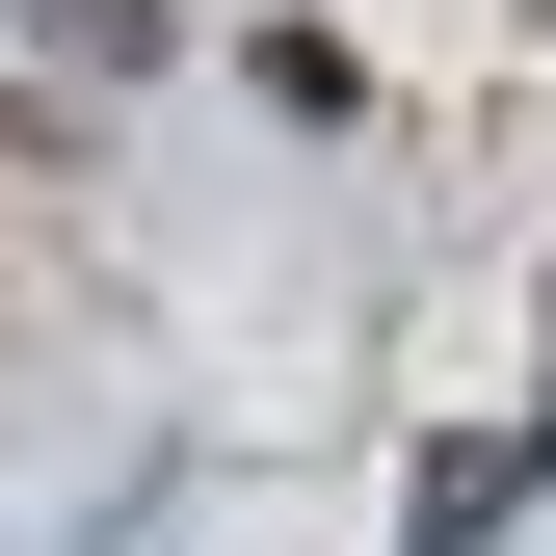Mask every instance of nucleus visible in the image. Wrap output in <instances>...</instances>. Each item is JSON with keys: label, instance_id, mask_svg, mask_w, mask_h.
Wrapping results in <instances>:
<instances>
[{"label": "nucleus", "instance_id": "f257e3e1", "mask_svg": "<svg viewBox=\"0 0 556 556\" xmlns=\"http://www.w3.org/2000/svg\"><path fill=\"white\" fill-rule=\"evenodd\" d=\"M53 27H80V53H132V27H160V0H53Z\"/></svg>", "mask_w": 556, "mask_h": 556}]
</instances>
